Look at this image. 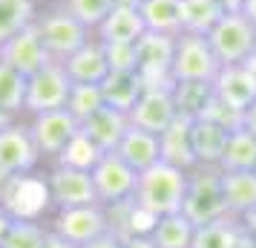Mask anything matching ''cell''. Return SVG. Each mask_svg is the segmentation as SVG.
I'll use <instances>...</instances> for the list:
<instances>
[{
    "mask_svg": "<svg viewBox=\"0 0 256 248\" xmlns=\"http://www.w3.org/2000/svg\"><path fill=\"white\" fill-rule=\"evenodd\" d=\"M90 173H92L98 202L104 208H112V205H121V202L132 199L136 182H138V170H132L116 150L101 156Z\"/></svg>",
    "mask_w": 256,
    "mask_h": 248,
    "instance_id": "obj_10",
    "label": "cell"
},
{
    "mask_svg": "<svg viewBox=\"0 0 256 248\" xmlns=\"http://www.w3.org/2000/svg\"><path fill=\"white\" fill-rule=\"evenodd\" d=\"M147 234L156 239L158 248H193V236H196V222H190L184 213H167L152 219Z\"/></svg>",
    "mask_w": 256,
    "mask_h": 248,
    "instance_id": "obj_26",
    "label": "cell"
},
{
    "mask_svg": "<svg viewBox=\"0 0 256 248\" xmlns=\"http://www.w3.org/2000/svg\"><path fill=\"white\" fill-rule=\"evenodd\" d=\"M219 70L222 64L210 47L208 35H190V32L176 35L170 81H216Z\"/></svg>",
    "mask_w": 256,
    "mask_h": 248,
    "instance_id": "obj_4",
    "label": "cell"
},
{
    "mask_svg": "<svg viewBox=\"0 0 256 248\" xmlns=\"http://www.w3.org/2000/svg\"><path fill=\"white\" fill-rule=\"evenodd\" d=\"M35 26L40 32V38H44V47H46L49 58L60 61V64L92 38V32L75 15L66 12L60 3H44L40 12H38Z\"/></svg>",
    "mask_w": 256,
    "mask_h": 248,
    "instance_id": "obj_2",
    "label": "cell"
},
{
    "mask_svg": "<svg viewBox=\"0 0 256 248\" xmlns=\"http://www.w3.org/2000/svg\"><path fill=\"white\" fill-rule=\"evenodd\" d=\"M78 248H124V236L116 234V231L110 228L106 234L95 236V239H90V242H84V245H78Z\"/></svg>",
    "mask_w": 256,
    "mask_h": 248,
    "instance_id": "obj_39",
    "label": "cell"
},
{
    "mask_svg": "<svg viewBox=\"0 0 256 248\" xmlns=\"http://www.w3.org/2000/svg\"><path fill=\"white\" fill-rule=\"evenodd\" d=\"M138 75L147 84H170V67H173L176 35L162 32H144L138 38Z\"/></svg>",
    "mask_w": 256,
    "mask_h": 248,
    "instance_id": "obj_14",
    "label": "cell"
},
{
    "mask_svg": "<svg viewBox=\"0 0 256 248\" xmlns=\"http://www.w3.org/2000/svg\"><path fill=\"white\" fill-rule=\"evenodd\" d=\"M208 41L222 67L244 64L256 52V26L242 12H224L219 24L208 32Z\"/></svg>",
    "mask_w": 256,
    "mask_h": 248,
    "instance_id": "obj_6",
    "label": "cell"
},
{
    "mask_svg": "<svg viewBox=\"0 0 256 248\" xmlns=\"http://www.w3.org/2000/svg\"><path fill=\"white\" fill-rule=\"evenodd\" d=\"M12 213L6 211V208H3V205H0V242H3V236H6V231H9V225H12Z\"/></svg>",
    "mask_w": 256,
    "mask_h": 248,
    "instance_id": "obj_42",
    "label": "cell"
},
{
    "mask_svg": "<svg viewBox=\"0 0 256 248\" xmlns=\"http://www.w3.org/2000/svg\"><path fill=\"white\" fill-rule=\"evenodd\" d=\"M40 165L44 159L32 142L26 118H14L12 124L0 130V170L9 176H26V173H38Z\"/></svg>",
    "mask_w": 256,
    "mask_h": 248,
    "instance_id": "obj_11",
    "label": "cell"
},
{
    "mask_svg": "<svg viewBox=\"0 0 256 248\" xmlns=\"http://www.w3.org/2000/svg\"><path fill=\"white\" fill-rule=\"evenodd\" d=\"M40 6V0H0V44L35 24Z\"/></svg>",
    "mask_w": 256,
    "mask_h": 248,
    "instance_id": "obj_31",
    "label": "cell"
},
{
    "mask_svg": "<svg viewBox=\"0 0 256 248\" xmlns=\"http://www.w3.org/2000/svg\"><path fill=\"white\" fill-rule=\"evenodd\" d=\"M46 248H75V245H70L66 239H60L58 234H52V231H49V242H46Z\"/></svg>",
    "mask_w": 256,
    "mask_h": 248,
    "instance_id": "obj_45",
    "label": "cell"
},
{
    "mask_svg": "<svg viewBox=\"0 0 256 248\" xmlns=\"http://www.w3.org/2000/svg\"><path fill=\"white\" fill-rule=\"evenodd\" d=\"M147 32V26L141 21V12L136 3L118 0L116 9L104 18V24L95 29V38L101 44H136Z\"/></svg>",
    "mask_w": 256,
    "mask_h": 248,
    "instance_id": "obj_18",
    "label": "cell"
},
{
    "mask_svg": "<svg viewBox=\"0 0 256 248\" xmlns=\"http://www.w3.org/2000/svg\"><path fill=\"white\" fill-rule=\"evenodd\" d=\"M0 61H6L9 67L20 70L24 75H32L52 58H49L46 47H44V38L38 32V26L32 24L0 44Z\"/></svg>",
    "mask_w": 256,
    "mask_h": 248,
    "instance_id": "obj_15",
    "label": "cell"
},
{
    "mask_svg": "<svg viewBox=\"0 0 256 248\" xmlns=\"http://www.w3.org/2000/svg\"><path fill=\"white\" fill-rule=\"evenodd\" d=\"M127 116H130V124L132 127H141V130H150L156 136H162L176 118H178L173 87L170 84H147L141 98L136 101V107L130 110Z\"/></svg>",
    "mask_w": 256,
    "mask_h": 248,
    "instance_id": "obj_12",
    "label": "cell"
},
{
    "mask_svg": "<svg viewBox=\"0 0 256 248\" xmlns=\"http://www.w3.org/2000/svg\"><path fill=\"white\" fill-rule=\"evenodd\" d=\"M26 84H29V75L0 61V110L12 118L26 116Z\"/></svg>",
    "mask_w": 256,
    "mask_h": 248,
    "instance_id": "obj_28",
    "label": "cell"
},
{
    "mask_svg": "<svg viewBox=\"0 0 256 248\" xmlns=\"http://www.w3.org/2000/svg\"><path fill=\"white\" fill-rule=\"evenodd\" d=\"M204 116L213 118V121H219V124H224V127H230V130L242 127V110H236L233 104H228V101H224L222 95H216V93H213V98H210Z\"/></svg>",
    "mask_w": 256,
    "mask_h": 248,
    "instance_id": "obj_38",
    "label": "cell"
},
{
    "mask_svg": "<svg viewBox=\"0 0 256 248\" xmlns=\"http://www.w3.org/2000/svg\"><path fill=\"white\" fill-rule=\"evenodd\" d=\"M0 205L12 216H26V219H44L46 211L52 208L46 190V179L38 173H26V176H12L6 185V193Z\"/></svg>",
    "mask_w": 256,
    "mask_h": 248,
    "instance_id": "obj_13",
    "label": "cell"
},
{
    "mask_svg": "<svg viewBox=\"0 0 256 248\" xmlns=\"http://www.w3.org/2000/svg\"><path fill=\"white\" fill-rule=\"evenodd\" d=\"M158 139H162V159L164 162L182 167V170H193L196 167L193 142H190V118L187 116H178Z\"/></svg>",
    "mask_w": 256,
    "mask_h": 248,
    "instance_id": "obj_25",
    "label": "cell"
},
{
    "mask_svg": "<svg viewBox=\"0 0 256 248\" xmlns=\"http://www.w3.org/2000/svg\"><path fill=\"white\" fill-rule=\"evenodd\" d=\"M219 167L222 170H256V136L254 133L244 130V127L230 130Z\"/></svg>",
    "mask_w": 256,
    "mask_h": 248,
    "instance_id": "obj_30",
    "label": "cell"
},
{
    "mask_svg": "<svg viewBox=\"0 0 256 248\" xmlns=\"http://www.w3.org/2000/svg\"><path fill=\"white\" fill-rule=\"evenodd\" d=\"M222 196L230 216L248 219L256 213V170H222Z\"/></svg>",
    "mask_w": 256,
    "mask_h": 248,
    "instance_id": "obj_20",
    "label": "cell"
},
{
    "mask_svg": "<svg viewBox=\"0 0 256 248\" xmlns=\"http://www.w3.org/2000/svg\"><path fill=\"white\" fill-rule=\"evenodd\" d=\"M14 118L9 116V113H3V110H0V130H3V127H6V124H12Z\"/></svg>",
    "mask_w": 256,
    "mask_h": 248,
    "instance_id": "obj_47",
    "label": "cell"
},
{
    "mask_svg": "<svg viewBox=\"0 0 256 248\" xmlns=\"http://www.w3.org/2000/svg\"><path fill=\"white\" fill-rule=\"evenodd\" d=\"M224 12H242V6H244V0H216Z\"/></svg>",
    "mask_w": 256,
    "mask_h": 248,
    "instance_id": "obj_43",
    "label": "cell"
},
{
    "mask_svg": "<svg viewBox=\"0 0 256 248\" xmlns=\"http://www.w3.org/2000/svg\"><path fill=\"white\" fill-rule=\"evenodd\" d=\"M138 12L147 32H162V35L182 32V0H141Z\"/></svg>",
    "mask_w": 256,
    "mask_h": 248,
    "instance_id": "obj_27",
    "label": "cell"
},
{
    "mask_svg": "<svg viewBox=\"0 0 256 248\" xmlns=\"http://www.w3.org/2000/svg\"><path fill=\"white\" fill-rule=\"evenodd\" d=\"M46 190L52 211H64V208H78V205H95L98 193H95V182L90 170L70 165H49L46 173Z\"/></svg>",
    "mask_w": 256,
    "mask_h": 248,
    "instance_id": "obj_8",
    "label": "cell"
},
{
    "mask_svg": "<svg viewBox=\"0 0 256 248\" xmlns=\"http://www.w3.org/2000/svg\"><path fill=\"white\" fill-rule=\"evenodd\" d=\"M136 44H104L110 70H136L138 72V49H136Z\"/></svg>",
    "mask_w": 256,
    "mask_h": 248,
    "instance_id": "obj_37",
    "label": "cell"
},
{
    "mask_svg": "<svg viewBox=\"0 0 256 248\" xmlns=\"http://www.w3.org/2000/svg\"><path fill=\"white\" fill-rule=\"evenodd\" d=\"M242 127H244V130H250L256 136V101L242 113Z\"/></svg>",
    "mask_w": 256,
    "mask_h": 248,
    "instance_id": "obj_41",
    "label": "cell"
},
{
    "mask_svg": "<svg viewBox=\"0 0 256 248\" xmlns=\"http://www.w3.org/2000/svg\"><path fill=\"white\" fill-rule=\"evenodd\" d=\"M222 9L216 0H182V32L190 35H208L222 21Z\"/></svg>",
    "mask_w": 256,
    "mask_h": 248,
    "instance_id": "obj_32",
    "label": "cell"
},
{
    "mask_svg": "<svg viewBox=\"0 0 256 248\" xmlns=\"http://www.w3.org/2000/svg\"><path fill=\"white\" fill-rule=\"evenodd\" d=\"M70 90H72V78L66 67L60 61L44 64L38 72L29 75V84H26V116L66 107Z\"/></svg>",
    "mask_w": 256,
    "mask_h": 248,
    "instance_id": "obj_9",
    "label": "cell"
},
{
    "mask_svg": "<svg viewBox=\"0 0 256 248\" xmlns=\"http://www.w3.org/2000/svg\"><path fill=\"white\" fill-rule=\"evenodd\" d=\"M242 15L250 21V24L256 26V0H244V6H242Z\"/></svg>",
    "mask_w": 256,
    "mask_h": 248,
    "instance_id": "obj_44",
    "label": "cell"
},
{
    "mask_svg": "<svg viewBox=\"0 0 256 248\" xmlns=\"http://www.w3.org/2000/svg\"><path fill=\"white\" fill-rule=\"evenodd\" d=\"M147 81L141 78L136 70H110L106 78L101 81V93H104V104L116 107L121 113H130L136 101L141 98Z\"/></svg>",
    "mask_w": 256,
    "mask_h": 248,
    "instance_id": "obj_24",
    "label": "cell"
},
{
    "mask_svg": "<svg viewBox=\"0 0 256 248\" xmlns=\"http://www.w3.org/2000/svg\"><path fill=\"white\" fill-rule=\"evenodd\" d=\"M187 173L170 162H156L152 167L141 170L132 193V205L138 208L147 219H158L167 213H178L184 205L187 193Z\"/></svg>",
    "mask_w": 256,
    "mask_h": 248,
    "instance_id": "obj_1",
    "label": "cell"
},
{
    "mask_svg": "<svg viewBox=\"0 0 256 248\" xmlns=\"http://www.w3.org/2000/svg\"><path fill=\"white\" fill-rule=\"evenodd\" d=\"M49 231L58 234L60 239H66L70 245H84L95 236H101L110 231V211L101 202L95 205H78V208H64L49 216Z\"/></svg>",
    "mask_w": 256,
    "mask_h": 248,
    "instance_id": "obj_7",
    "label": "cell"
},
{
    "mask_svg": "<svg viewBox=\"0 0 256 248\" xmlns=\"http://www.w3.org/2000/svg\"><path fill=\"white\" fill-rule=\"evenodd\" d=\"M124 3H136V6H138V3H141V0H124Z\"/></svg>",
    "mask_w": 256,
    "mask_h": 248,
    "instance_id": "obj_49",
    "label": "cell"
},
{
    "mask_svg": "<svg viewBox=\"0 0 256 248\" xmlns=\"http://www.w3.org/2000/svg\"><path fill=\"white\" fill-rule=\"evenodd\" d=\"M116 153L127 162L132 170H147L156 162H162V139L150 130H141V127H132L124 133V139L118 142Z\"/></svg>",
    "mask_w": 256,
    "mask_h": 248,
    "instance_id": "obj_23",
    "label": "cell"
},
{
    "mask_svg": "<svg viewBox=\"0 0 256 248\" xmlns=\"http://www.w3.org/2000/svg\"><path fill=\"white\" fill-rule=\"evenodd\" d=\"M182 213L196 225L213 222L228 213L224 196H222V167H193L187 173V193Z\"/></svg>",
    "mask_w": 256,
    "mask_h": 248,
    "instance_id": "obj_3",
    "label": "cell"
},
{
    "mask_svg": "<svg viewBox=\"0 0 256 248\" xmlns=\"http://www.w3.org/2000/svg\"><path fill=\"white\" fill-rule=\"evenodd\" d=\"M64 67H66V72L75 84H101L110 72L104 44L92 35L78 52H72L70 58L64 61Z\"/></svg>",
    "mask_w": 256,
    "mask_h": 248,
    "instance_id": "obj_22",
    "label": "cell"
},
{
    "mask_svg": "<svg viewBox=\"0 0 256 248\" xmlns=\"http://www.w3.org/2000/svg\"><path fill=\"white\" fill-rule=\"evenodd\" d=\"M24 118H26V127L32 133V142H35L40 159L49 162V165L58 162V156L75 139V133L81 130L78 118L72 116L66 107L46 110V113H35V116H24Z\"/></svg>",
    "mask_w": 256,
    "mask_h": 248,
    "instance_id": "obj_5",
    "label": "cell"
},
{
    "mask_svg": "<svg viewBox=\"0 0 256 248\" xmlns=\"http://www.w3.org/2000/svg\"><path fill=\"white\" fill-rule=\"evenodd\" d=\"M216 95H222L228 104H233L236 110H248L256 101V72L248 64H228L222 67L216 81H213Z\"/></svg>",
    "mask_w": 256,
    "mask_h": 248,
    "instance_id": "obj_19",
    "label": "cell"
},
{
    "mask_svg": "<svg viewBox=\"0 0 256 248\" xmlns=\"http://www.w3.org/2000/svg\"><path fill=\"white\" fill-rule=\"evenodd\" d=\"M104 107V93H101V84H75L72 81L70 98H66V110L78 118V124L86 121L95 110Z\"/></svg>",
    "mask_w": 256,
    "mask_h": 248,
    "instance_id": "obj_35",
    "label": "cell"
},
{
    "mask_svg": "<svg viewBox=\"0 0 256 248\" xmlns=\"http://www.w3.org/2000/svg\"><path fill=\"white\" fill-rule=\"evenodd\" d=\"M173 87V98H176V110L178 116L187 118H198L204 116L210 98H213V81H170Z\"/></svg>",
    "mask_w": 256,
    "mask_h": 248,
    "instance_id": "obj_29",
    "label": "cell"
},
{
    "mask_svg": "<svg viewBox=\"0 0 256 248\" xmlns=\"http://www.w3.org/2000/svg\"><path fill=\"white\" fill-rule=\"evenodd\" d=\"M116 3L118 0H64L60 6L70 15H75V18L95 35V29L104 24V18L116 9Z\"/></svg>",
    "mask_w": 256,
    "mask_h": 248,
    "instance_id": "obj_36",
    "label": "cell"
},
{
    "mask_svg": "<svg viewBox=\"0 0 256 248\" xmlns=\"http://www.w3.org/2000/svg\"><path fill=\"white\" fill-rule=\"evenodd\" d=\"M9 173H3V170H0V199H3V193H6V185H9Z\"/></svg>",
    "mask_w": 256,
    "mask_h": 248,
    "instance_id": "obj_46",
    "label": "cell"
},
{
    "mask_svg": "<svg viewBox=\"0 0 256 248\" xmlns=\"http://www.w3.org/2000/svg\"><path fill=\"white\" fill-rule=\"evenodd\" d=\"M40 3H64V0H40Z\"/></svg>",
    "mask_w": 256,
    "mask_h": 248,
    "instance_id": "obj_48",
    "label": "cell"
},
{
    "mask_svg": "<svg viewBox=\"0 0 256 248\" xmlns=\"http://www.w3.org/2000/svg\"><path fill=\"white\" fill-rule=\"evenodd\" d=\"M124 248H158V245L147 231H136V234L124 236Z\"/></svg>",
    "mask_w": 256,
    "mask_h": 248,
    "instance_id": "obj_40",
    "label": "cell"
},
{
    "mask_svg": "<svg viewBox=\"0 0 256 248\" xmlns=\"http://www.w3.org/2000/svg\"><path fill=\"white\" fill-rule=\"evenodd\" d=\"M81 130L92 139L104 153H112L118 147V142L124 139V133L130 130V116L127 113H121L116 107H101V110H95L92 116L81 121Z\"/></svg>",
    "mask_w": 256,
    "mask_h": 248,
    "instance_id": "obj_21",
    "label": "cell"
},
{
    "mask_svg": "<svg viewBox=\"0 0 256 248\" xmlns=\"http://www.w3.org/2000/svg\"><path fill=\"white\" fill-rule=\"evenodd\" d=\"M250 228L244 219L224 213L213 222L196 225V236H193V248H250Z\"/></svg>",
    "mask_w": 256,
    "mask_h": 248,
    "instance_id": "obj_16",
    "label": "cell"
},
{
    "mask_svg": "<svg viewBox=\"0 0 256 248\" xmlns=\"http://www.w3.org/2000/svg\"><path fill=\"white\" fill-rule=\"evenodd\" d=\"M228 136H230V127H224L213 118L208 116L190 118V142H193L196 167H219Z\"/></svg>",
    "mask_w": 256,
    "mask_h": 248,
    "instance_id": "obj_17",
    "label": "cell"
},
{
    "mask_svg": "<svg viewBox=\"0 0 256 248\" xmlns=\"http://www.w3.org/2000/svg\"><path fill=\"white\" fill-rule=\"evenodd\" d=\"M46 242H49L46 219L14 216L6 236H3V242H0V248H46Z\"/></svg>",
    "mask_w": 256,
    "mask_h": 248,
    "instance_id": "obj_33",
    "label": "cell"
},
{
    "mask_svg": "<svg viewBox=\"0 0 256 248\" xmlns=\"http://www.w3.org/2000/svg\"><path fill=\"white\" fill-rule=\"evenodd\" d=\"M101 156H104V150H101L84 130H78L75 139L66 144V150L58 156L55 165H70V167H81V170H92L95 162H98Z\"/></svg>",
    "mask_w": 256,
    "mask_h": 248,
    "instance_id": "obj_34",
    "label": "cell"
}]
</instances>
